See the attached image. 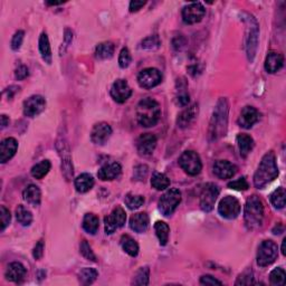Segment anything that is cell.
<instances>
[{
	"instance_id": "bcb514c9",
	"label": "cell",
	"mask_w": 286,
	"mask_h": 286,
	"mask_svg": "<svg viewBox=\"0 0 286 286\" xmlns=\"http://www.w3.org/2000/svg\"><path fill=\"white\" fill-rule=\"evenodd\" d=\"M228 188L234 190H238V191H245L250 188V184H248L247 180L242 177V178L235 180V181H232L228 183Z\"/></svg>"
},
{
	"instance_id": "7c38bea8",
	"label": "cell",
	"mask_w": 286,
	"mask_h": 286,
	"mask_svg": "<svg viewBox=\"0 0 286 286\" xmlns=\"http://www.w3.org/2000/svg\"><path fill=\"white\" fill-rule=\"evenodd\" d=\"M206 9L200 2H193L182 9V20L188 25H194L201 21L205 17Z\"/></svg>"
},
{
	"instance_id": "603a6c76",
	"label": "cell",
	"mask_w": 286,
	"mask_h": 286,
	"mask_svg": "<svg viewBox=\"0 0 286 286\" xmlns=\"http://www.w3.org/2000/svg\"><path fill=\"white\" fill-rule=\"evenodd\" d=\"M150 224L149 216L145 213H138L134 214L132 217L130 218V228L133 232L142 234L148 231Z\"/></svg>"
},
{
	"instance_id": "ee69618b",
	"label": "cell",
	"mask_w": 286,
	"mask_h": 286,
	"mask_svg": "<svg viewBox=\"0 0 286 286\" xmlns=\"http://www.w3.org/2000/svg\"><path fill=\"white\" fill-rule=\"evenodd\" d=\"M159 46H160V39L157 35L146 37V38L143 39L141 43V47L144 48V50H154V48H158Z\"/></svg>"
},
{
	"instance_id": "30bf717a",
	"label": "cell",
	"mask_w": 286,
	"mask_h": 286,
	"mask_svg": "<svg viewBox=\"0 0 286 286\" xmlns=\"http://www.w3.org/2000/svg\"><path fill=\"white\" fill-rule=\"evenodd\" d=\"M162 81V74L161 72L153 67L145 69L140 72L138 76V83L142 89H150L158 86Z\"/></svg>"
},
{
	"instance_id": "ab89813d",
	"label": "cell",
	"mask_w": 286,
	"mask_h": 286,
	"mask_svg": "<svg viewBox=\"0 0 286 286\" xmlns=\"http://www.w3.org/2000/svg\"><path fill=\"white\" fill-rule=\"evenodd\" d=\"M124 202L127 206V208L131 210H135L144 204V198L140 195H133V194H127L124 198Z\"/></svg>"
},
{
	"instance_id": "44dd1931",
	"label": "cell",
	"mask_w": 286,
	"mask_h": 286,
	"mask_svg": "<svg viewBox=\"0 0 286 286\" xmlns=\"http://www.w3.org/2000/svg\"><path fill=\"white\" fill-rule=\"evenodd\" d=\"M26 274H27V269H26V267L22 265L21 263L14 262L7 267L5 275L8 281L15 282V283H20V282L25 280Z\"/></svg>"
},
{
	"instance_id": "816d5d0a",
	"label": "cell",
	"mask_w": 286,
	"mask_h": 286,
	"mask_svg": "<svg viewBox=\"0 0 286 286\" xmlns=\"http://www.w3.org/2000/svg\"><path fill=\"white\" fill-rule=\"evenodd\" d=\"M28 75H29L28 69H27V66H25V65H20L16 70V72H15V76H16V78L18 81L25 80V78L27 77Z\"/></svg>"
},
{
	"instance_id": "c3c4849f",
	"label": "cell",
	"mask_w": 286,
	"mask_h": 286,
	"mask_svg": "<svg viewBox=\"0 0 286 286\" xmlns=\"http://www.w3.org/2000/svg\"><path fill=\"white\" fill-rule=\"evenodd\" d=\"M254 284V277L251 270H246L242 275H239L238 280L236 281V285H250Z\"/></svg>"
},
{
	"instance_id": "52a82bcc",
	"label": "cell",
	"mask_w": 286,
	"mask_h": 286,
	"mask_svg": "<svg viewBox=\"0 0 286 286\" xmlns=\"http://www.w3.org/2000/svg\"><path fill=\"white\" fill-rule=\"evenodd\" d=\"M179 164L186 174L189 176H197L200 174L202 163L200 157L195 151H186L179 158Z\"/></svg>"
},
{
	"instance_id": "9f6ffc18",
	"label": "cell",
	"mask_w": 286,
	"mask_h": 286,
	"mask_svg": "<svg viewBox=\"0 0 286 286\" xmlns=\"http://www.w3.org/2000/svg\"><path fill=\"white\" fill-rule=\"evenodd\" d=\"M9 124V119L7 118L6 115H1V127L2 129H5V127Z\"/></svg>"
},
{
	"instance_id": "60d3db41",
	"label": "cell",
	"mask_w": 286,
	"mask_h": 286,
	"mask_svg": "<svg viewBox=\"0 0 286 286\" xmlns=\"http://www.w3.org/2000/svg\"><path fill=\"white\" fill-rule=\"evenodd\" d=\"M269 281L272 285H276V286L285 285V282H286L285 270L283 268H281V267H277V268L272 270L269 274Z\"/></svg>"
},
{
	"instance_id": "ba28073f",
	"label": "cell",
	"mask_w": 286,
	"mask_h": 286,
	"mask_svg": "<svg viewBox=\"0 0 286 286\" xmlns=\"http://www.w3.org/2000/svg\"><path fill=\"white\" fill-rule=\"evenodd\" d=\"M218 196H219V187L213 182L207 183L200 195V208L205 213L212 212Z\"/></svg>"
},
{
	"instance_id": "d6986e66",
	"label": "cell",
	"mask_w": 286,
	"mask_h": 286,
	"mask_svg": "<svg viewBox=\"0 0 286 286\" xmlns=\"http://www.w3.org/2000/svg\"><path fill=\"white\" fill-rule=\"evenodd\" d=\"M236 165L227 160H218L214 164V174L219 179H231L236 175Z\"/></svg>"
},
{
	"instance_id": "e0dca14e",
	"label": "cell",
	"mask_w": 286,
	"mask_h": 286,
	"mask_svg": "<svg viewBox=\"0 0 286 286\" xmlns=\"http://www.w3.org/2000/svg\"><path fill=\"white\" fill-rule=\"evenodd\" d=\"M157 146V138L156 135L151 133H144L139 137L137 141L138 152L141 156H150Z\"/></svg>"
},
{
	"instance_id": "4fadbf2b",
	"label": "cell",
	"mask_w": 286,
	"mask_h": 286,
	"mask_svg": "<svg viewBox=\"0 0 286 286\" xmlns=\"http://www.w3.org/2000/svg\"><path fill=\"white\" fill-rule=\"evenodd\" d=\"M46 107V101L40 95H33L24 102V114L28 118L39 115Z\"/></svg>"
},
{
	"instance_id": "9a60e30c",
	"label": "cell",
	"mask_w": 286,
	"mask_h": 286,
	"mask_svg": "<svg viewBox=\"0 0 286 286\" xmlns=\"http://www.w3.org/2000/svg\"><path fill=\"white\" fill-rule=\"evenodd\" d=\"M57 149L62 158V171L66 180H71L73 177V164H72V158L70 154L69 146L63 140L58 141Z\"/></svg>"
},
{
	"instance_id": "277c9868",
	"label": "cell",
	"mask_w": 286,
	"mask_h": 286,
	"mask_svg": "<svg viewBox=\"0 0 286 286\" xmlns=\"http://www.w3.org/2000/svg\"><path fill=\"white\" fill-rule=\"evenodd\" d=\"M228 122V103L225 99H221L214 108L212 122H210L209 135L213 140H217L226 133Z\"/></svg>"
},
{
	"instance_id": "f1b7e54d",
	"label": "cell",
	"mask_w": 286,
	"mask_h": 286,
	"mask_svg": "<svg viewBox=\"0 0 286 286\" xmlns=\"http://www.w3.org/2000/svg\"><path fill=\"white\" fill-rule=\"evenodd\" d=\"M83 229L88 232V234L95 235L100 227V220L99 217L95 216L94 214H86L83 218Z\"/></svg>"
},
{
	"instance_id": "6f0895ef",
	"label": "cell",
	"mask_w": 286,
	"mask_h": 286,
	"mask_svg": "<svg viewBox=\"0 0 286 286\" xmlns=\"http://www.w3.org/2000/svg\"><path fill=\"white\" fill-rule=\"evenodd\" d=\"M285 244H286V238L283 239V243H282V254L285 256Z\"/></svg>"
},
{
	"instance_id": "d4e9b609",
	"label": "cell",
	"mask_w": 286,
	"mask_h": 286,
	"mask_svg": "<svg viewBox=\"0 0 286 286\" xmlns=\"http://www.w3.org/2000/svg\"><path fill=\"white\" fill-rule=\"evenodd\" d=\"M248 36H247V55L248 59L253 62L255 57L256 48H257V40H258V28L257 24H254V26L250 24V27L248 28Z\"/></svg>"
},
{
	"instance_id": "db71d44e",
	"label": "cell",
	"mask_w": 286,
	"mask_h": 286,
	"mask_svg": "<svg viewBox=\"0 0 286 286\" xmlns=\"http://www.w3.org/2000/svg\"><path fill=\"white\" fill-rule=\"evenodd\" d=\"M177 100H178V103L181 105V107H186V105H188V103H189V94H188L186 91L181 92L178 95V97H177Z\"/></svg>"
},
{
	"instance_id": "f35d334b",
	"label": "cell",
	"mask_w": 286,
	"mask_h": 286,
	"mask_svg": "<svg viewBox=\"0 0 286 286\" xmlns=\"http://www.w3.org/2000/svg\"><path fill=\"white\" fill-rule=\"evenodd\" d=\"M151 186L157 190H164L170 186V179L164 174H154L151 179Z\"/></svg>"
},
{
	"instance_id": "2e32d148",
	"label": "cell",
	"mask_w": 286,
	"mask_h": 286,
	"mask_svg": "<svg viewBox=\"0 0 286 286\" xmlns=\"http://www.w3.org/2000/svg\"><path fill=\"white\" fill-rule=\"evenodd\" d=\"M112 134V127L105 122H100L94 125L91 132V140L95 144H104Z\"/></svg>"
},
{
	"instance_id": "7a4b0ae2",
	"label": "cell",
	"mask_w": 286,
	"mask_h": 286,
	"mask_svg": "<svg viewBox=\"0 0 286 286\" xmlns=\"http://www.w3.org/2000/svg\"><path fill=\"white\" fill-rule=\"evenodd\" d=\"M161 116V108L159 103L150 97L140 101L137 107L138 122L144 127L154 126L159 122Z\"/></svg>"
},
{
	"instance_id": "f5cc1de1",
	"label": "cell",
	"mask_w": 286,
	"mask_h": 286,
	"mask_svg": "<svg viewBox=\"0 0 286 286\" xmlns=\"http://www.w3.org/2000/svg\"><path fill=\"white\" fill-rule=\"evenodd\" d=\"M200 284L202 285H223L220 281L216 280L212 275H204L200 278Z\"/></svg>"
},
{
	"instance_id": "f907efd6",
	"label": "cell",
	"mask_w": 286,
	"mask_h": 286,
	"mask_svg": "<svg viewBox=\"0 0 286 286\" xmlns=\"http://www.w3.org/2000/svg\"><path fill=\"white\" fill-rule=\"evenodd\" d=\"M43 255H44V242L43 240H39V242L36 244L35 248H34L33 256L36 261H39V259L43 257Z\"/></svg>"
},
{
	"instance_id": "9c48e42d",
	"label": "cell",
	"mask_w": 286,
	"mask_h": 286,
	"mask_svg": "<svg viewBox=\"0 0 286 286\" xmlns=\"http://www.w3.org/2000/svg\"><path fill=\"white\" fill-rule=\"evenodd\" d=\"M126 221V214L124 212L122 207H116L113 209L111 214H108L104 218V225H105V232L111 235L118 228H121L124 226Z\"/></svg>"
},
{
	"instance_id": "ac0fdd59",
	"label": "cell",
	"mask_w": 286,
	"mask_h": 286,
	"mask_svg": "<svg viewBox=\"0 0 286 286\" xmlns=\"http://www.w3.org/2000/svg\"><path fill=\"white\" fill-rule=\"evenodd\" d=\"M261 114L253 107H245L240 113V116L238 118V124L239 126L244 127V129H250L255 123L259 121Z\"/></svg>"
},
{
	"instance_id": "cb8c5ba5",
	"label": "cell",
	"mask_w": 286,
	"mask_h": 286,
	"mask_svg": "<svg viewBox=\"0 0 286 286\" xmlns=\"http://www.w3.org/2000/svg\"><path fill=\"white\" fill-rule=\"evenodd\" d=\"M284 65V57L283 55L277 52H270L267 55L265 61V70L267 73L274 74L280 71Z\"/></svg>"
},
{
	"instance_id": "3957f363",
	"label": "cell",
	"mask_w": 286,
	"mask_h": 286,
	"mask_svg": "<svg viewBox=\"0 0 286 286\" xmlns=\"http://www.w3.org/2000/svg\"><path fill=\"white\" fill-rule=\"evenodd\" d=\"M245 225L250 231L257 229L263 225L264 220V206L257 196L253 195L247 199L245 210H244Z\"/></svg>"
},
{
	"instance_id": "7dc6e473",
	"label": "cell",
	"mask_w": 286,
	"mask_h": 286,
	"mask_svg": "<svg viewBox=\"0 0 286 286\" xmlns=\"http://www.w3.org/2000/svg\"><path fill=\"white\" fill-rule=\"evenodd\" d=\"M11 214L8 209L6 208L5 206L0 207V220H1V232L6 229L7 226L10 224Z\"/></svg>"
},
{
	"instance_id": "83f0119b",
	"label": "cell",
	"mask_w": 286,
	"mask_h": 286,
	"mask_svg": "<svg viewBox=\"0 0 286 286\" xmlns=\"http://www.w3.org/2000/svg\"><path fill=\"white\" fill-rule=\"evenodd\" d=\"M94 186V179L91 175L82 174L75 179V188L78 193L85 194L89 191Z\"/></svg>"
},
{
	"instance_id": "7bdbcfd3",
	"label": "cell",
	"mask_w": 286,
	"mask_h": 286,
	"mask_svg": "<svg viewBox=\"0 0 286 286\" xmlns=\"http://www.w3.org/2000/svg\"><path fill=\"white\" fill-rule=\"evenodd\" d=\"M131 61H132V57H131L130 51L127 50L126 47H124L120 52V56H119V65L121 69H126L129 67L131 64Z\"/></svg>"
},
{
	"instance_id": "836d02e7",
	"label": "cell",
	"mask_w": 286,
	"mask_h": 286,
	"mask_svg": "<svg viewBox=\"0 0 286 286\" xmlns=\"http://www.w3.org/2000/svg\"><path fill=\"white\" fill-rule=\"evenodd\" d=\"M121 246L123 250L126 254H129L132 257H135L139 254V245L138 243L129 235H123L121 237Z\"/></svg>"
},
{
	"instance_id": "ffe728a7",
	"label": "cell",
	"mask_w": 286,
	"mask_h": 286,
	"mask_svg": "<svg viewBox=\"0 0 286 286\" xmlns=\"http://www.w3.org/2000/svg\"><path fill=\"white\" fill-rule=\"evenodd\" d=\"M18 143L16 139L7 138L0 143V162L6 163L17 152Z\"/></svg>"
},
{
	"instance_id": "f546056e",
	"label": "cell",
	"mask_w": 286,
	"mask_h": 286,
	"mask_svg": "<svg viewBox=\"0 0 286 286\" xmlns=\"http://www.w3.org/2000/svg\"><path fill=\"white\" fill-rule=\"evenodd\" d=\"M114 54V45L111 41H104L96 46L95 48V57L97 59H108Z\"/></svg>"
},
{
	"instance_id": "484cf974",
	"label": "cell",
	"mask_w": 286,
	"mask_h": 286,
	"mask_svg": "<svg viewBox=\"0 0 286 286\" xmlns=\"http://www.w3.org/2000/svg\"><path fill=\"white\" fill-rule=\"evenodd\" d=\"M22 197H24V200L31 206H39L41 200L40 189L36 184H29L22 193Z\"/></svg>"
},
{
	"instance_id": "d6a6232c",
	"label": "cell",
	"mask_w": 286,
	"mask_h": 286,
	"mask_svg": "<svg viewBox=\"0 0 286 286\" xmlns=\"http://www.w3.org/2000/svg\"><path fill=\"white\" fill-rule=\"evenodd\" d=\"M154 231L159 238L160 245L165 246L168 244L169 240V234H170V228H169L168 224H165L164 221H157L154 224Z\"/></svg>"
},
{
	"instance_id": "681fc988",
	"label": "cell",
	"mask_w": 286,
	"mask_h": 286,
	"mask_svg": "<svg viewBox=\"0 0 286 286\" xmlns=\"http://www.w3.org/2000/svg\"><path fill=\"white\" fill-rule=\"evenodd\" d=\"M24 36H25V32L22 31H18L15 34L13 39H11V50L13 51H18L21 46L22 40H24Z\"/></svg>"
},
{
	"instance_id": "11a10c76",
	"label": "cell",
	"mask_w": 286,
	"mask_h": 286,
	"mask_svg": "<svg viewBox=\"0 0 286 286\" xmlns=\"http://www.w3.org/2000/svg\"><path fill=\"white\" fill-rule=\"evenodd\" d=\"M144 5H145V1H137V0H133V1L130 2L129 9L131 13H137V11L140 10Z\"/></svg>"
},
{
	"instance_id": "6da1fadb",
	"label": "cell",
	"mask_w": 286,
	"mask_h": 286,
	"mask_svg": "<svg viewBox=\"0 0 286 286\" xmlns=\"http://www.w3.org/2000/svg\"><path fill=\"white\" fill-rule=\"evenodd\" d=\"M278 176V167L276 163V157L272 151L266 153L259 163L257 170L254 175V184L256 188L262 189L276 179Z\"/></svg>"
},
{
	"instance_id": "d590c367",
	"label": "cell",
	"mask_w": 286,
	"mask_h": 286,
	"mask_svg": "<svg viewBox=\"0 0 286 286\" xmlns=\"http://www.w3.org/2000/svg\"><path fill=\"white\" fill-rule=\"evenodd\" d=\"M17 221L22 226H29L33 223V214L25 206L19 205L16 208Z\"/></svg>"
},
{
	"instance_id": "5b68a950",
	"label": "cell",
	"mask_w": 286,
	"mask_h": 286,
	"mask_svg": "<svg viewBox=\"0 0 286 286\" xmlns=\"http://www.w3.org/2000/svg\"><path fill=\"white\" fill-rule=\"evenodd\" d=\"M278 256V247L273 240H264L258 247L257 265L266 267L273 264Z\"/></svg>"
},
{
	"instance_id": "b9f144b4",
	"label": "cell",
	"mask_w": 286,
	"mask_h": 286,
	"mask_svg": "<svg viewBox=\"0 0 286 286\" xmlns=\"http://www.w3.org/2000/svg\"><path fill=\"white\" fill-rule=\"evenodd\" d=\"M150 277V269L148 266L141 267L133 278L134 285H148Z\"/></svg>"
},
{
	"instance_id": "4dcf8cb0",
	"label": "cell",
	"mask_w": 286,
	"mask_h": 286,
	"mask_svg": "<svg viewBox=\"0 0 286 286\" xmlns=\"http://www.w3.org/2000/svg\"><path fill=\"white\" fill-rule=\"evenodd\" d=\"M39 52L41 55V58L44 59L45 63L51 64L52 63V50H51V44L48 40V36L46 33H43L39 37Z\"/></svg>"
},
{
	"instance_id": "e575fe53",
	"label": "cell",
	"mask_w": 286,
	"mask_h": 286,
	"mask_svg": "<svg viewBox=\"0 0 286 286\" xmlns=\"http://www.w3.org/2000/svg\"><path fill=\"white\" fill-rule=\"evenodd\" d=\"M52 164L48 160H43L32 168V176L35 179H43L51 170Z\"/></svg>"
},
{
	"instance_id": "4316f807",
	"label": "cell",
	"mask_w": 286,
	"mask_h": 286,
	"mask_svg": "<svg viewBox=\"0 0 286 286\" xmlns=\"http://www.w3.org/2000/svg\"><path fill=\"white\" fill-rule=\"evenodd\" d=\"M236 140H237V144H238V148H239V151H240V156L244 157V158L247 157L248 154L250 153L251 150H253L254 145H255L253 138L248 134L240 133V134L237 135Z\"/></svg>"
},
{
	"instance_id": "74e56055",
	"label": "cell",
	"mask_w": 286,
	"mask_h": 286,
	"mask_svg": "<svg viewBox=\"0 0 286 286\" xmlns=\"http://www.w3.org/2000/svg\"><path fill=\"white\" fill-rule=\"evenodd\" d=\"M97 275H99V273H97V270L95 268H89V267H85V268L81 269V272L78 273V280H80L82 284L89 285V284H92L93 282L96 280Z\"/></svg>"
},
{
	"instance_id": "1f68e13d",
	"label": "cell",
	"mask_w": 286,
	"mask_h": 286,
	"mask_svg": "<svg viewBox=\"0 0 286 286\" xmlns=\"http://www.w3.org/2000/svg\"><path fill=\"white\" fill-rule=\"evenodd\" d=\"M197 111H198V108L196 107V105H194V107H188V108H186V110L180 113V115L178 116V121H177V123H178V126L179 127H187L188 125H189L190 122L196 118Z\"/></svg>"
},
{
	"instance_id": "f6af8a7d",
	"label": "cell",
	"mask_w": 286,
	"mask_h": 286,
	"mask_svg": "<svg viewBox=\"0 0 286 286\" xmlns=\"http://www.w3.org/2000/svg\"><path fill=\"white\" fill-rule=\"evenodd\" d=\"M80 250H81V254L84 256L86 259H89V261H92V262H96V256L93 253L92 248L88 243V240H83L81 244Z\"/></svg>"
},
{
	"instance_id": "5bb4252c",
	"label": "cell",
	"mask_w": 286,
	"mask_h": 286,
	"mask_svg": "<svg viewBox=\"0 0 286 286\" xmlns=\"http://www.w3.org/2000/svg\"><path fill=\"white\" fill-rule=\"evenodd\" d=\"M131 95H132V89H131L126 81L118 80L113 83L111 88V96L116 103L122 104L126 102Z\"/></svg>"
},
{
	"instance_id": "8fae6325",
	"label": "cell",
	"mask_w": 286,
	"mask_h": 286,
	"mask_svg": "<svg viewBox=\"0 0 286 286\" xmlns=\"http://www.w3.org/2000/svg\"><path fill=\"white\" fill-rule=\"evenodd\" d=\"M218 212H219L220 216L226 218V219H235L240 213L239 201L235 197L227 196V197L220 200L219 206H218Z\"/></svg>"
},
{
	"instance_id": "8992f818",
	"label": "cell",
	"mask_w": 286,
	"mask_h": 286,
	"mask_svg": "<svg viewBox=\"0 0 286 286\" xmlns=\"http://www.w3.org/2000/svg\"><path fill=\"white\" fill-rule=\"evenodd\" d=\"M181 201V193L176 188L169 189L159 200V209L163 216H171Z\"/></svg>"
},
{
	"instance_id": "7402d4cb",
	"label": "cell",
	"mask_w": 286,
	"mask_h": 286,
	"mask_svg": "<svg viewBox=\"0 0 286 286\" xmlns=\"http://www.w3.org/2000/svg\"><path fill=\"white\" fill-rule=\"evenodd\" d=\"M122 168L120 163L118 162H110L104 164L103 167H101V169L97 172V177L99 179L102 180V181H110V180H114L118 178L121 174Z\"/></svg>"
},
{
	"instance_id": "8d00e7d4",
	"label": "cell",
	"mask_w": 286,
	"mask_h": 286,
	"mask_svg": "<svg viewBox=\"0 0 286 286\" xmlns=\"http://www.w3.org/2000/svg\"><path fill=\"white\" fill-rule=\"evenodd\" d=\"M285 197H286L285 189L281 187L270 194L269 200L276 209H283L285 207Z\"/></svg>"
}]
</instances>
